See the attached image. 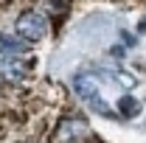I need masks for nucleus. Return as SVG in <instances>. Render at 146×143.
<instances>
[{
    "label": "nucleus",
    "instance_id": "nucleus-1",
    "mask_svg": "<svg viewBox=\"0 0 146 143\" xmlns=\"http://www.w3.org/2000/svg\"><path fill=\"white\" fill-rule=\"evenodd\" d=\"M73 90L79 93V98H84L93 107V112H98V115H112V109L107 107V101H104V95H101V87H98V79H96V76L79 73V76L73 79Z\"/></svg>",
    "mask_w": 146,
    "mask_h": 143
},
{
    "label": "nucleus",
    "instance_id": "nucleus-2",
    "mask_svg": "<svg viewBox=\"0 0 146 143\" xmlns=\"http://www.w3.org/2000/svg\"><path fill=\"white\" fill-rule=\"evenodd\" d=\"M48 34V20L36 11H25L23 17L17 20V36L28 39V42H36Z\"/></svg>",
    "mask_w": 146,
    "mask_h": 143
},
{
    "label": "nucleus",
    "instance_id": "nucleus-3",
    "mask_svg": "<svg viewBox=\"0 0 146 143\" xmlns=\"http://www.w3.org/2000/svg\"><path fill=\"white\" fill-rule=\"evenodd\" d=\"M0 76L6 81H25L28 65L23 59H14V56H0Z\"/></svg>",
    "mask_w": 146,
    "mask_h": 143
},
{
    "label": "nucleus",
    "instance_id": "nucleus-4",
    "mask_svg": "<svg viewBox=\"0 0 146 143\" xmlns=\"http://www.w3.org/2000/svg\"><path fill=\"white\" fill-rule=\"evenodd\" d=\"M28 45V39H14V36H3L0 34V51H6V54H17V51H23Z\"/></svg>",
    "mask_w": 146,
    "mask_h": 143
},
{
    "label": "nucleus",
    "instance_id": "nucleus-5",
    "mask_svg": "<svg viewBox=\"0 0 146 143\" xmlns=\"http://www.w3.org/2000/svg\"><path fill=\"white\" fill-rule=\"evenodd\" d=\"M121 112H127V115H138V112H141V104H135V101L124 98V101H121Z\"/></svg>",
    "mask_w": 146,
    "mask_h": 143
}]
</instances>
